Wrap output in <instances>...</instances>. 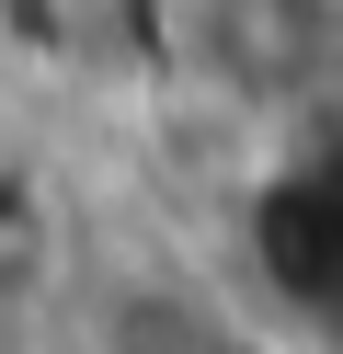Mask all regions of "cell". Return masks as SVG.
Listing matches in <instances>:
<instances>
[{
  "label": "cell",
  "mask_w": 343,
  "mask_h": 354,
  "mask_svg": "<svg viewBox=\"0 0 343 354\" xmlns=\"http://www.w3.org/2000/svg\"><path fill=\"white\" fill-rule=\"evenodd\" d=\"M0 35H12V0H0Z\"/></svg>",
  "instance_id": "obj_1"
}]
</instances>
